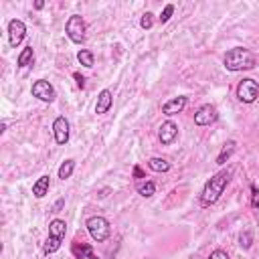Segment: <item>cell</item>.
Returning <instances> with one entry per match:
<instances>
[{
  "label": "cell",
  "instance_id": "7a4b0ae2",
  "mask_svg": "<svg viewBox=\"0 0 259 259\" xmlns=\"http://www.w3.org/2000/svg\"><path fill=\"white\" fill-rule=\"evenodd\" d=\"M225 67L229 71H249L255 67V55L249 51V49H243V47H235L231 51L225 53Z\"/></svg>",
  "mask_w": 259,
  "mask_h": 259
},
{
  "label": "cell",
  "instance_id": "4fadbf2b",
  "mask_svg": "<svg viewBox=\"0 0 259 259\" xmlns=\"http://www.w3.org/2000/svg\"><path fill=\"white\" fill-rule=\"evenodd\" d=\"M71 253L77 259H97L95 253H93V249H91V245H87V243H73Z\"/></svg>",
  "mask_w": 259,
  "mask_h": 259
},
{
  "label": "cell",
  "instance_id": "7402d4cb",
  "mask_svg": "<svg viewBox=\"0 0 259 259\" xmlns=\"http://www.w3.org/2000/svg\"><path fill=\"white\" fill-rule=\"evenodd\" d=\"M59 247H61V239H57V237H51V235H49V239L45 241V247H43V249H45V253L49 255V253H55Z\"/></svg>",
  "mask_w": 259,
  "mask_h": 259
},
{
  "label": "cell",
  "instance_id": "ffe728a7",
  "mask_svg": "<svg viewBox=\"0 0 259 259\" xmlns=\"http://www.w3.org/2000/svg\"><path fill=\"white\" fill-rule=\"evenodd\" d=\"M77 59H79V63L83 65V67H87V69L93 67V53H91L89 49H81V51L77 53Z\"/></svg>",
  "mask_w": 259,
  "mask_h": 259
},
{
  "label": "cell",
  "instance_id": "7c38bea8",
  "mask_svg": "<svg viewBox=\"0 0 259 259\" xmlns=\"http://www.w3.org/2000/svg\"><path fill=\"white\" fill-rule=\"evenodd\" d=\"M186 108V97H172L170 102H166L164 106H162V114H166V116H176L180 114L182 110Z\"/></svg>",
  "mask_w": 259,
  "mask_h": 259
},
{
  "label": "cell",
  "instance_id": "8992f818",
  "mask_svg": "<svg viewBox=\"0 0 259 259\" xmlns=\"http://www.w3.org/2000/svg\"><path fill=\"white\" fill-rule=\"evenodd\" d=\"M219 120V114H217V108L211 106V104H205L197 110V114H194V124L197 126H211Z\"/></svg>",
  "mask_w": 259,
  "mask_h": 259
},
{
  "label": "cell",
  "instance_id": "4316f807",
  "mask_svg": "<svg viewBox=\"0 0 259 259\" xmlns=\"http://www.w3.org/2000/svg\"><path fill=\"white\" fill-rule=\"evenodd\" d=\"M209 259H231V257L227 255V251H223V249H215V251L209 255Z\"/></svg>",
  "mask_w": 259,
  "mask_h": 259
},
{
  "label": "cell",
  "instance_id": "44dd1931",
  "mask_svg": "<svg viewBox=\"0 0 259 259\" xmlns=\"http://www.w3.org/2000/svg\"><path fill=\"white\" fill-rule=\"evenodd\" d=\"M154 192H156V184H154V182L148 180V182H140V184H138V194H142V197L148 199V197H152Z\"/></svg>",
  "mask_w": 259,
  "mask_h": 259
},
{
  "label": "cell",
  "instance_id": "277c9868",
  "mask_svg": "<svg viewBox=\"0 0 259 259\" xmlns=\"http://www.w3.org/2000/svg\"><path fill=\"white\" fill-rule=\"evenodd\" d=\"M65 32H67V37H69L73 43L81 45V43L85 41V20H83L79 14L69 16L67 24H65Z\"/></svg>",
  "mask_w": 259,
  "mask_h": 259
},
{
  "label": "cell",
  "instance_id": "f546056e",
  "mask_svg": "<svg viewBox=\"0 0 259 259\" xmlns=\"http://www.w3.org/2000/svg\"><path fill=\"white\" fill-rule=\"evenodd\" d=\"M43 6H45V2H43V0H37V2H35V8H37V10H41Z\"/></svg>",
  "mask_w": 259,
  "mask_h": 259
},
{
  "label": "cell",
  "instance_id": "52a82bcc",
  "mask_svg": "<svg viewBox=\"0 0 259 259\" xmlns=\"http://www.w3.org/2000/svg\"><path fill=\"white\" fill-rule=\"evenodd\" d=\"M32 95L37 97V100H41V102H47V104H51L53 100H55V89H53V85L49 83V81H45V79H39V81H35L32 83Z\"/></svg>",
  "mask_w": 259,
  "mask_h": 259
},
{
  "label": "cell",
  "instance_id": "8fae6325",
  "mask_svg": "<svg viewBox=\"0 0 259 259\" xmlns=\"http://www.w3.org/2000/svg\"><path fill=\"white\" fill-rule=\"evenodd\" d=\"M114 106V95L110 89H104L100 93V97H97V104H95V114L97 116H104L110 112V108Z\"/></svg>",
  "mask_w": 259,
  "mask_h": 259
},
{
  "label": "cell",
  "instance_id": "f1b7e54d",
  "mask_svg": "<svg viewBox=\"0 0 259 259\" xmlns=\"http://www.w3.org/2000/svg\"><path fill=\"white\" fill-rule=\"evenodd\" d=\"M134 176H136V178H144V172H142L140 166H134Z\"/></svg>",
  "mask_w": 259,
  "mask_h": 259
},
{
  "label": "cell",
  "instance_id": "5bb4252c",
  "mask_svg": "<svg viewBox=\"0 0 259 259\" xmlns=\"http://www.w3.org/2000/svg\"><path fill=\"white\" fill-rule=\"evenodd\" d=\"M65 233H67V225H65V221L61 219H55L49 223V235L51 237H57V239H65Z\"/></svg>",
  "mask_w": 259,
  "mask_h": 259
},
{
  "label": "cell",
  "instance_id": "d4e9b609",
  "mask_svg": "<svg viewBox=\"0 0 259 259\" xmlns=\"http://www.w3.org/2000/svg\"><path fill=\"white\" fill-rule=\"evenodd\" d=\"M251 207L259 213V190H257V186H251Z\"/></svg>",
  "mask_w": 259,
  "mask_h": 259
},
{
  "label": "cell",
  "instance_id": "484cf974",
  "mask_svg": "<svg viewBox=\"0 0 259 259\" xmlns=\"http://www.w3.org/2000/svg\"><path fill=\"white\" fill-rule=\"evenodd\" d=\"M251 243H253V235H251L249 231L241 233V245H243L245 249H249V247H251Z\"/></svg>",
  "mask_w": 259,
  "mask_h": 259
},
{
  "label": "cell",
  "instance_id": "603a6c76",
  "mask_svg": "<svg viewBox=\"0 0 259 259\" xmlns=\"http://www.w3.org/2000/svg\"><path fill=\"white\" fill-rule=\"evenodd\" d=\"M152 24H154V14L152 12H144V16L140 20V26L148 30V28H152Z\"/></svg>",
  "mask_w": 259,
  "mask_h": 259
},
{
  "label": "cell",
  "instance_id": "9a60e30c",
  "mask_svg": "<svg viewBox=\"0 0 259 259\" xmlns=\"http://www.w3.org/2000/svg\"><path fill=\"white\" fill-rule=\"evenodd\" d=\"M49 186H51V180H49V176L45 174V176H41L35 184H32V194H35L37 199H43L45 194L49 192Z\"/></svg>",
  "mask_w": 259,
  "mask_h": 259
},
{
  "label": "cell",
  "instance_id": "ac0fdd59",
  "mask_svg": "<svg viewBox=\"0 0 259 259\" xmlns=\"http://www.w3.org/2000/svg\"><path fill=\"white\" fill-rule=\"evenodd\" d=\"M35 61V53H32V47H24L22 53L18 55V67H28Z\"/></svg>",
  "mask_w": 259,
  "mask_h": 259
},
{
  "label": "cell",
  "instance_id": "5b68a950",
  "mask_svg": "<svg viewBox=\"0 0 259 259\" xmlns=\"http://www.w3.org/2000/svg\"><path fill=\"white\" fill-rule=\"evenodd\" d=\"M237 97H239V102L243 104H253L257 97H259V85L255 79H243L239 85H237Z\"/></svg>",
  "mask_w": 259,
  "mask_h": 259
},
{
  "label": "cell",
  "instance_id": "ba28073f",
  "mask_svg": "<svg viewBox=\"0 0 259 259\" xmlns=\"http://www.w3.org/2000/svg\"><path fill=\"white\" fill-rule=\"evenodd\" d=\"M24 35H26V26H24L22 20L14 18V20L8 22V41H10V47H18L22 43Z\"/></svg>",
  "mask_w": 259,
  "mask_h": 259
},
{
  "label": "cell",
  "instance_id": "3957f363",
  "mask_svg": "<svg viewBox=\"0 0 259 259\" xmlns=\"http://www.w3.org/2000/svg\"><path fill=\"white\" fill-rule=\"evenodd\" d=\"M85 227H87V231H89L91 239L97 241V243L106 241V239L110 237V233H112L110 221L104 219V217H91V219H87V225H85Z\"/></svg>",
  "mask_w": 259,
  "mask_h": 259
},
{
  "label": "cell",
  "instance_id": "d6986e66",
  "mask_svg": "<svg viewBox=\"0 0 259 259\" xmlns=\"http://www.w3.org/2000/svg\"><path fill=\"white\" fill-rule=\"evenodd\" d=\"M75 170V160H65L63 164L59 166V178L61 180H67Z\"/></svg>",
  "mask_w": 259,
  "mask_h": 259
},
{
  "label": "cell",
  "instance_id": "83f0119b",
  "mask_svg": "<svg viewBox=\"0 0 259 259\" xmlns=\"http://www.w3.org/2000/svg\"><path fill=\"white\" fill-rule=\"evenodd\" d=\"M75 79H77V85H79V87L83 89V87H85V79H83V77H81L79 73H75Z\"/></svg>",
  "mask_w": 259,
  "mask_h": 259
},
{
  "label": "cell",
  "instance_id": "cb8c5ba5",
  "mask_svg": "<svg viewBox=\"0 0 259 259\" xmlns=\"http://www.w3.org/2000/svg\"><path fill=\"white\" fill-rule=\"evenodd\" d=\"M172 12H174V4H166L164 10H162V14H160V22H168Z\"/></svg>",
  "mask_w": 259,
  "mask_h": 259
},
{
  "label": "cell",
  "instance_id": "2e32d148",
  "mask_svg": "<svg viewBox=\"0 0 259 259\" xmlns=\"http://www.w3.org/2000/svg\"><path fill=\"white\" fill-rule=\"evenodd\" d=\"M235 148H237V142H235V140H229V142H227V144L223 146V150H221L219 158H217V164H225V162L233 156Z\"/></svg>",
  "mask_w": 259,
  "mask_h": 259
},
{
  "label": "cell",
  "instance_id": "e0dca14e",
  "mask_svg": "<svg viewBox=\"0 0 259 259\" xmlns=\"http://www.w3.org/2000/svg\"><path fill=\"white\" fill-rule=\"evenodd\" d=\"M148 168L154 172H168L170 170V162H166L164 158H150L148 160Z\"/></svg>",
  "mask_w": 259,
  "mask_h": 259
},
{
  "label": "cell",
  "instance_id": "4dcf8cb0",
  "mask_svg": "<svg viewBox=\"0 0 259 259\" xmlns=\"http://www.w3.org/2000/svg\"><path fill=\"white\" fill-rule=\"evenodd\" d=\"M61 207H63V201H59V203H57V205H55V213H57V211H59V209H61Z\"/></svg>",
  "mask_w": 259,
  "mask_h": 259
},
{
  "label": "cell",
  "instance_id": "9c48e42d",
  "mask_svg": "<svg viewBox=\"0 0 259 259\" xmlns=\"http://www.w3.org/2000/svg\"><path fill=\"white\" fill-rule=\"evenodd\" d=\"M53 134H55V142L61 144V146L69 142V122L65 120L63 116L55 120V124H53Z\"/></svg>",
  "mask_w": 259,
  "mask_h": 259
},
{
  "label": "cell",
  "instance_id": "6da1fadb",
  "mask_svg": "<svg viewBox=\"0 0 259 259\" xmlns=\"http://www.w3.org/2000/svg\"><path fill=\"white\" fill-rule=\"evenodd\" d=\"M231 180V170H221L217 172L211 180H207L203 192H201V207H211L215 205L219 199H221V194L225 192L227 184H229Z\"/></svg>",
  "mask_w": 259,
  "mask_h": 259
},
{
  "label": "cell",
  "instance_id": "30bf717a",
  "mask_svg": "<svg viewBox=\"0 0 259 259\" xmlns=\"http://www.w3.org/2000/svg\"><path fill=\"white\" fill-rule=\"evenodd\" d=\"M176 136H178V126L174 124V122H164L160 126V130H158V138H160V142L164 144V146H168V144H172L174 140H176Z\"/></svg>",
  "mask_w": 259,
  "mask_h": 259
}]
</instances>
